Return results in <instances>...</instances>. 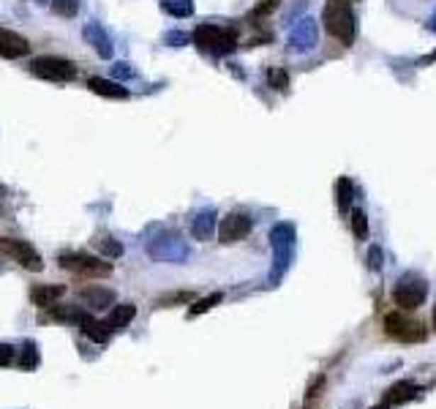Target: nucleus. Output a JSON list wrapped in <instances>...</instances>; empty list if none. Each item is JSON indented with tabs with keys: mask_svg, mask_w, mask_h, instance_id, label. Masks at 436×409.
I'll return each instance as SVG.
<instances>
[{
	"mask_svg": "<svg viewBox=\"0 0 436 409\" xmlns=\"http://www.w3.org/2000/svg\"><path fill=\"white\" fill-rule=\"evenodd\" d=\"M194 301V292H169L156 298V308H169V306H186Z\"/></svg>",
	"mask_w": 436,
	"mask_h": 409,
	"instance_id": "27",
	"label": "nucleus"
},
{
	"mask_svg": "<svg viewBox=\"0 0 436 409\" xmlns=\"http://www.w3.org/2000/svg\"><path fill=\"white\" fill-rule=\"evenodd\" d=\"M224 301V292H213V295H208V298H202V301H196L191 306V308H189V317H199V314H205V311H210V308H213V306H218V303Z\"/></svg>",
	"mask_w": 436,
	"mask_h": 409,
	"instance_id": "26",
	"label": "nucleus"
},
{
	"mask_svg": "<svg viewBox=\"0 0 436 409\" xmlns=\"http://www.w3.org/2000/svg\"><path fill=\"white\" fill-rule=\"evenodd\" d=\"M425 28H428L431 33H436V11H434V14H431V17H428V22H425Z\"/></svg>",
	"mask_w": 436,
	"mask_h": 409,
	"instance_id": "36",
	"label": "nucleus"
},
{
	"mask_svg": "<svg viewBox=\"0 0 436 409\" xmlns=\"http://www.w3.org/2000/svg\"><path fill=\"white\" fill-rule=\"evenodd\" d=\"M57 265L63 267V270H69V273H74V276H82V279H109L112 276V262H104L101 257L82 254V251L60 254Z\"/></svg>",
	"mask_w": 436,
	"mask_h": 409,
	"instance_id": "3",
	"label": "nucleus"
},
{
	"mask_svg": "<svg viewBox=\"0 0 436 409\" xmlns=\"http://www.w3.org/2000/svg\"><path fill=\"white\" fill-rule=\"evenodd\" d=\"M150 257L158 259V262H183L189 257V246L183 243V237L177 235H164V237H156L150 246Z\"/></svg>",
	"mask_w": 436,
	"mask_h": 409,
	"instance_id": "8",
	"label": "nucleus"
},
{
	"mask_svg": "<svg viewBox=\"0 0 436 409\" xmlns=\"http://www.w3.org/2000/svg\"><path fill=\"white\" fill-rule=\"evenodd\" d=\"M371 409H390V407H387V404H384V401H382V404H379V407H371Z\"/></svg>",
	"mask_w": 436,
	"mask_h": 409,
	"instance_id": "37",
	"label": "nucleus"
},
{
	"mask_svg": "<svg viewBox=\"0 0 436 409\" xmlns=\"http://www.w3.org/2000/svg\"><path fill=\"white\" fill-rule=\"evenodd\" d=\"M134 69H131V63H125V60H118V63H112V77L115 79H131L134 77Z\"/></svg>",
	"mask_w": 436,
	"mask_h": 409,
	"instance_id": "32",
	"label": "nucleus"
},
{
	"mask_svg": "<svg viewBox=\"0 0 436 409\" xmlns=\"http://www.w3.org/2000/svg\"><path fill=\"white\" fill-rule=\"evenodd\" d=\"M281 0H259L257 6H254V11H251V19H262V17H270L276 9H279Z\"/></svg>",
	"mask_w": 436,
	"mask_h": 409,
	"instance_id": "30",
	"label": "nucleus"
},
{
	"mask_svg": "<svg viewBox=\"0 0 436 409\" xmlns=\"http://www.w3.org/2000/svg\"><path fill=\"white\" fill-rule=\"evenodd\" d=\"M322 25L332 38H338L344 47L354 44L357 36V19L352 11V3L349 0H328L325 9H322Z\"/></svg>",
	"mask_w": 436,
	"mask_h": 409,
	"instance_id": "1",
	"label": "nucleus"
},
{
	"mask_svg": "<svg viewBox=\"0 0 436 409\" xmlns=\"http://www.w3.org/2000/svg\"><path fill=\"white\" fill-rule=\"evenodd\" d=\"M322 385H325V376L319 374V376H314V379H311V385H308V391H306V398H308V401H311V398H316V393L322 391Z\"/></svg>",
	"mask_w": 436,
	"mask_h": 409,
	"instance_id": "35",
	"label": "nucleus"
},
{
	"mask_svg": "<svg viewBox=\"0 0 436 409\" xmlns=\"http://www.w3.org/2000/svg\"><path fill=\"white\" fill-rule=\"evenodd\" d=\"M216 211L213 208H208V211H202V213H196V218H194L191 224V235L196 237V240H210L213 237V232H216Z\"/></svg>",
	"mask_w": 436,
	"mask_h": 409,
	"instance_id": "18",
	"label": "nucleus"
},
{
	"mask_svg": "<svg viewBox=\"0 0 436 409\" xmlns=\"http://www.w3.org/2000/svg\"><path fill=\"white\" fill-rule=\"evenodd\" d=\"M254 227V221H251V215L248 213H240V211H235V213H227L221 218V224H218V240L221 243H240L248 237V232Z\"/></svg>",
	"mask_w": 436,
	"mask_h": 409,
	"instance_id": "9",
	"label": "nucleus"
},
{
	"mask_svg": "<svg viewBox=\"0 0 436 409\" xmlns=\"http://www.w3.org/2000/svg\"><path fill=\"white\" fill-rule=\"evenodd\" d=\"M52 11L57 17H77L79 14V0H52Z\"/></svg>",
	"mask_w": 436,
	"mask_h": 409,
	"instance_id": "28",
	"label": "nucleus"
},
{
	"mask_svg": "<svg viewBox=\"0 0 436 409\" xmlns=\"http://www.w3.org/2000/svg\"><path fill=\"white\" fill-rule=\"evenodd\" d=\"M79 301L90 306L93 311H101V308H112L115 306V292L106 289V286H82L79 289Z\"/></svg>",
	"mask_w": 436,
	"mask_h": 409,
	"instance_id": "13",
	"label": "nucleus"
},
{
	"mask_svg": "<svg viewBox=\"0 0 436 409\" xmlns=\"http://www.w3.org/2000/svg\"><path fill=\"white\" fill-rule=\"evenodd\" d=\"M382 325H384V333L390 338H396V341H401V344H423L428 338V327L418 320H409L401 308L384 314Z\"/></svg>",
	"mask_w": 436,
	"mask_h": 409,
	"instance_id": "4",
	"label": "nucleus"
},
{
	"mask_svg": "<svg viewBox=\"0 0 436 409\" xmlns=\"http://www.w3.org/2000/svg\"><path fill=\"white\" fill-rule=\"evenodd\" d=\"M79 327H82V333H85V336L90 338V341H96V344H106V341H109V336H112L109 325H106V322L93 320L90 314H85V317H82Z\"/></svg>",
	"mask_w": 436,
	"mask_h": 409,
	"instance_id": "20",
	"label": "nucleus"
},
{
	"mask_svg": "<svg viewBox=\"0 0 436 409\" xmlns=\"http://www.w3.org/2000/svg\"><path fill=\"white\" fill-rule=\"evenodd\" d=\"M316 38H319V22L311 17H303L295 28L289 30L286 44H289L292 52H311L316 47Z\"/></svg>",
	"mask_w": 436,
	"mask_h": 409,
	"instance_id": "10",
	"label": "nucleus"
},
{
	"mask_svg": "<svg viewBox=\"0 0 436 409\" xmlns=\"http://www.w3.org/2000/svg\"><path fill=\"white\" fill-rule=\"evenodd\" d=\"M161 9L169 14V17H191L194 14V0H161Z\"/></svg>",
	"mask_w": 436,
	"mask_h": 409,
	"instance_id": "22",
	"label": "nucleus"
},
{
	"mask_svg": "<svg viewBox=\"0 0 436 409\" xmlns=\"http://www.w3.org/2000/svg\"><path fill=\"white\" fill-rule=\"evenodd\" d=\"M270 243H273V251L281 249H295V227L289 221H281L270 230Z\"/></svg>",
	"mask_w": 436,
	"mask_h": 409,
	"instance_id": "19",
	"label": "nucleus"
},
{
	"mask_svg": "<svg viewBox=\"0 0 436 409\" xmlns=\"http://www.w3.org/2000/svg\"><path fill=\"white\" fill-rule=\"evenodd\" d=\"M0 196H6V186L3 183H0Z\"/></svg>",
	"mask_w": 436,
	"mask_h": 409,
	"instance_id": "38",
	"label": "nucleus"
},
{
	"mask_svg": "<svg viewBox=\"0 0 436 409\" xmlns=\"http://www.w3.org/2000/svg\"><path fill=\"white\" fill-rule=\"evenodd\" d=\"M87 88L104 99H128V88H123L118 79H104V77H90Z\"/></svg>",
	"mask_w": 436,
	"mask_h": 409,
	"instance_id": "15",
	"label": "nucleus"
},
{
	"mask_svg": "<svg viewBox=\"0 0 436 409\" xmlns=\"http://www.w3.org/2000/svg\"><path fill=\"white\" fill-rule=\"evenodd\" d=\"M30 74L38 79H50V82H71L77 77L74 63L57 55H41L30 60Z\"/></svg>",
	"mask_w": 436,
	"mask_h": 409,
	"instance_id": "6",
	"label": "nucleus"
},
{
	"mask_svg": "<svg viewBox=\"0 0 436 409\" xmlns=\"http://www.w3.org/2000/svg\"><path fill=\"white\" fill-rule=\"evenodd\" d=\"M191 38L202 52L210 55H229L237 47V30L221 25H199Z\"/></svg>",
	"mask_w": 436,
	"mask_h": 409,
	"instance_id": "2",
	"label": "nucleus"
},
{
	"mask_svg": "<svg viewBox=\"0 0 436 409\" xmlns=\"http://www.w3.org/2000/svg\"><path fill=\"white\" fill-rule=\"evenodd\" d=\"M134 317H137V306H134V303H118V306H112L106 325H109L112 333H115V330H125Z\"/></svg>",
	"mask_w": 436,
	"mask_h": 409,
	"instance_id": "17",
	"label": "nucleus"
},
{
	"mask_svg": "<svg viewBox=\"0 0 436 409\" xmlns=\"http://www.w3.org/2000/svg\"><path fill=\"white\" fill-rule=\"evenodd\" d=\"M418 393H420V388L415 382L401 379V382H396L390 391L384 393V404H387V407H398V404H406V401L418 398Z\"/></svg>",
	"mask_w": 436,
	"mask_h": 409,
	"instance_id": "14",
	"label": "nucleus"
},
{
	"mask_svg": "<svg viewBox=\"0 0 436 409\" xmlns=\"http://www.w3.org/2000/svg\"><path fill=\"white\" fill-rule=\"evenodd\" d=\"M384 265V257H382V246H371L368 249V267L374 270V273H379Z\"/></svg>",
	"mask_w": 436,
	"mask_h": 409,
	"instance_id": "31",
	"label": "nucleus"
},
{
	"mask_svg": "<svg viewBox=\"0 0 436 409\" xmlns=\"http://www.w3.org/2000/svg\"><path fill=\"white\" fill-rule=\"evenodd\" d=\"M14 347L11 344H0V369H6V366H11L14 363Z\"/></svg>",
	"mask_w": 436,
	"mask_h": 409,
	"instance_id": "34",
	"label": "nucleus"
},
{
	"mask_svg": "<svg viewBox=\"0 0 436 409\" xmlns=\"http://www.w3.org/2000/svg\"><path fill=\"white\" fill-rule=\"evenodd\" d=\"M349 221H352V235L357 237V240H366L368 237V215L363 208H354V211H349Z\"/></svg>",
	"mask_w": 436,
	"mask_h": 409,
	"instance_id": "25",
	"label": "nucleus"
},
{
	"mask_svg": "<svg viewBox=\"0 0 436 409\" xmlns=\"http://www.w3.org/2000/svg\"><path fill=\"white\" fill-rule=\"evenodd\" d=\"M267 82H270V88L286 93L289 90V74H286V69H270L267 72Z\"/></svg>",
	"mask_w": 436,
	"mask_h": 409,
	"instance_id": "29",
	"label": "nucleus"
},
{
	"mask_svg": "<svg viewBox=\"0 0 436 409\" xmlns=\"http://www.w3.org/2000/svg\"><path fill=\"white\" fill-rule=\"evenodd\" d=\"M352 196H354V186H352V180L338 178V183H335V202H338V211H341V213H349V208H352Z\"/></svg>",
	"mask_w": 436,
	"mask_h": 409,
	"instance_id": "21",
	"label": "nucleus"
},
{
	"mask_svg": "<svg viewBox=\"0 0 436 409\" xmlns=\"http://www.w3.org/2000/svg\"><path fill=\"white\" fill-rule=\"evenodd\" d=\"M38 363H41V355H38L35 341H25V344H22V357H19V366H22L25 371H35V369H38Z\"/></svg>",
	"mask_w": 436,
	"mask_h": 409,
	"instance_id": "24",
	"label": "nucleus"
},
{
	"mask_svg": "<svg viewBox=\"0 0 436 409\" xmlns=\"http://www.w3.org/2000/svg\"><path fill=\"white\" fill-rule=\"evenodd\" d=\"M164 41H167L169 47H186V44H189V33H183V30H169V33L164 36Z\"/></svg>",
	"mask_w": 436,
	"mask_h": 409,
	"instance_id": "33",
	"label": "nucleus"
},
{
	"mask_svg": "<svg viewBox=\"0 0 436 409\" xmlns=\"http://www.w3.org/2000/svg\"><path fill=\"white\" fill-rule=\"evenodd\" d=\"M96 249L101 251L106 259H118V257H123V243L121 240H115L112 235H99V237H96Z\"/></svg>",
	"mask_w": 436,
	"mask_h": 409,
	"instance_id": "23",
	"label": "nucleus"
},
{
	"mask_svg": "<svg viewBox=\"0 0 436 409\" xmlns=\"http://www.w3.org/2000/svg\"><path fill=\"white\" fill-rule=\"evenodd\" d=\"M66 295V286L60 284H38L30 289V301H33V306H38V308H50V306H55V301H60Z\"/></svg>",
	"mask_w": 436,
	"mask_h": 409,
	"instance_id": "16",
	"label": "nucleus"
},
{
	"mask_svg": "<svg viewBox=\"0 0 436 409\" xmlns=\"http://www.w3.org/2000/svg\"><path fill=\"white\" fill-rule=\"evenodd\" d=\"M434 330H436V306H434Z\"/></svg>",
	"mask_w": 436,
	"mask_h": 409,
	"instance_id": "39",
	"label": "nucleus"
},
{
	"mask_svg": "<svg viewBox=\"0 0 436 409\" xmlns=\"http://www.w3.org/2000/svg\"><path fill=\"white\" fill-rule=\"evenodd\" d=\"M82 36H85L87 44L99 52V57H104V60L112 57V38H109V33H106L99 22H90V25H85Z\"/></svg>",
	"mask_w": 436,
	"mask_h": 409,
	"instance_id": "12",
	"label": "nucleus"
},
{
	"mask_svg": "<svg viewBox=\"0 0 436 409\" xmlns=\"http://www.w3.org/2000/svg\"><path fill=\"white\" fill-rule=\"evenodd\" d=\"M425 298H428V281L420 279L418 273H406L393 286V301L401 311H415L425 303Z\"/></svg>",
	"mask_w": 436,
	"mask_h": 409,
	"instance_id": "5",
	"label": "nucleus"
},
{
	"mask_svg": "<svg viewBox=\"0 0 436 409\" xmlns=\"http://www.w3.org/2000/svg\"><path fill=\"white\" fill-rule=\"evenodd\" d=\"M28 52H30V41L28 38L14 33V30L0 28V57L17 60V57H25Z\"/></svg>",
	"mask_w": 436,
	"mask_h": 409,
	"instance_id": "11",
	"label": "nucleus"
},
{
	"mask_svg": "<svg viewBox=\"0 0 436 409\" xmlns=\"http://www.w3.org/2000/svg\"><path fill=\"white\" fill-rule=\"evenodd\" d=\"M0 254H6L9 259H14L19 267H25V270H30V273H41V270H44V259H41V254H38L28 240L0 237Z\"/></svg>",
	"mask_w": 436,
	"mask_h": 409,
	"instance_id": "7",
	"label": "nucleus"
}]
</instances>
